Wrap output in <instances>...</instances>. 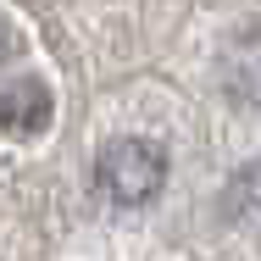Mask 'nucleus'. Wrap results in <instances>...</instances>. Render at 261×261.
<instances>
[{
	"label": "nucleus",
	"instance_id": "f257e3e1",
	"mask_svg": "<svg viewBox=\"0 0 261 261\" xmlns=\"http://www.w3.org/2000/svg\"><path fill=\"white\" fill-rule=\"evenodd\" d=\"M95 184L106 189V200L117 206H145L156 200L161 184H167V150L156 139H111L100 156H95Z\"/></svg>",
	"mask_w": 261,
	"mask_h": 261
},
{
	"label": "nucleus",
	"instance_id": "f03ea898",
	"mask_svg": "<svg viewBox=\"0 0 261 261\" xmlns=\"http://www.w3.org/2000/svg\"><path fill=\"white\" fill-rule=\"evenodd\" d=\"M50 89L39 78H17L0 89V134H17V139H34L50 128Z\"/></svg>",
	"mask_w": 261,
	"mask_h": 261
},
{
	"label": "nucleus",
	"instance_id": "7ed1b4c3",
	"mask_svg": "<svg viewBox=\"0 0 261 261\" xmlns=\"http://www.w3.org/2000/svg\"><path fill=\"white\" fill-rule=\"evenodd\" d=\"M17 56V39H11V28H6V17H0V67Z\"/></svg>",
	"mask_w": 261,
	"mask_h": 261
}]
</instances>
